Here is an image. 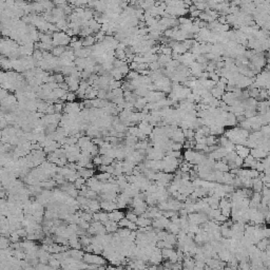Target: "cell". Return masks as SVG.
I'll return each mask as SVG.
<instances>
[{
    "mask_svg": "<svg viewBox=\"0 0 270 270\" xmlns=\"http://www.w3.org/2000/svg\"><path fill=\"white\" fill-rule=\"evenodd\" d=\"M130 223H131V222L124 217V219L121 220L120 222H118V226H119L120 228H128V226L130 225Z\"/></svg>",
    "mask_w": 270,
    "mask_h": 270,
    "instance_id": "74e56055",
    "label": "cell"
},
{
    "mask_svg": "<svg viewBox=\"0 0 270 270\" xmlns=\"http://www.w3.org/2000/svg\"><path fill=\"white\" fill-rule=\"evenodd\" d=\"M161 66V63H159L158 61H155V62L150 63V65H149V69H150L152 72H155V71H158Z\"/></svg>",
    "mask_w": 270,
    "mask_h": 270,
    "instance_id": "d590c367",
    "label": "cell"
},
{
    "mask_svg": "<svg viewBox=\"0 0 270 270\" xmlns=\"http://www.w3.org/2000/svg\"><path fill=\"white\" fill-rule=\"evenodd\" d=\"M124 217H126V214H124L123 211L114 210V211H112V212H109V220H112V222L118 223L123 219H124Z\"/></svg>",
    "mask_w": 270,
    "mask_h": 270,
    "instance_id": "8992f818",
    "label": "cell"
},
{
    "mask_svg": "<svg viewBox=\"0 0 270 270\" xmlns=\"http://www.w3.org/2000/svg\"><path fill=\"white\" fill-rule=\"evenodd\" d=\"M237 124V119L236 116L233 114V113L229 112L227 114V117H226L225 120V127H234Z\"/></svg>",
    "mask_w": 270,
    "mask_h": 270,
    "instance_id": "7c38bea8",
    "label": "cell"
},
{
    "mask_svg": "<svg viewBox=\"0 0 270 270\" xmlns=\"http://www.w3.org/2000/svg\"><path fill=\"white\" fill-rule=\"evenodd\" d=\"M236 178V175H233L230 172H225L224 177H223V184L224 185H232Z\"/></svg>",
    "mask_w": 270,
    "mask_h": 270,
    "instance_id": "d6986e66",
    "label": "cell"
},
{
    "mask_svg": "<svg viewBox=\"0 0 270 270\" xmlns=\"http://www.w3.org/2000/svg\"><path fill=\"white\" fill-rule=\"evenodd\" d=\"M172 140L174 141V143H178V144H183L185 141V135H184V132H183V130L181 129V128H178L177 130H176L175 132L173 133L172 135Z\"/></svg>",
    "mask_w": 270,
    "mask_h": 270,
    "instance_id": "9c48e42d",
    "label": "cell"
},
{
    "mask_svg": "<svg viewBox=\"0 0 270 270\" xmlns=\"http://www.w3.org/2000/svg\"><path fill=\"white\" fill-rule=\"evenodd\" d=\"M224 270H239V266H230V265H227L225 267Z\"/></svg>",
    "mask_w": 270,
    "mask_h": 270,
    "instance_id": "b9f144b4",
    "label": "cell"
},
{
    "mask_svg": "<svg viewBox=\"0 0 270 270\" xmlns=\"http://www.w3.org/2000/svg\"><path fill=\"white\" fill-rule=\"evenodd\" d=\"M66 51V46H61V45H59V46H55L54 50L52 51V54H53L55 57H58V58H59L63 53H65Z\"/></svg>",
    "mask_w": 270,
    "mask_h": 270,
    "instance_id": "603a6c76",
    "label": "cell"
},
{
    "mask_svg": "<svg viewBox=\"0 0 270 270\" xmlns=\"http://www.w3.org/2000/svg\"><path fill=\"white\" fill-rule=\"evenodd\" d=\"M10 239L8 237H5V236H1V239H0V248L1 249H7L10 247Z\"/></svg>",
    "mask_w": 270,
    "mask_h": 270,
    "instance_id": "484cf974",
    "label": "cell"
},
{
    "mask_svg": "<svg viewBox=\"0 0 270 270\" xmlns=\"http://www.w3.org/2000/svg\"><path fill=\"white\" fill-rule=\"evenodd\" d=\"M167 230L169 231V233H172V234H174V236H177V234L179 233V231H181V226L174 224V223H170V225L168 226Z\"/></svg>",
    "mask_w": 270,
    "mask_h": 270,
    "instance_id": "ffe728a7",
    "label": "cell"
},
{
    "mask_svg": "<svg viewBox=\"0 0 270 270\" xmlns=\"http://www.w3.org/2000/svg\"><path fill=\"white\" fill-rule=\"evenodd\" d=\"M49 265H50L54 270H57V269H59V267H61V262L51 257L50 260H49Z\"/></svg>",
    "mask_w": 270,
    "mask_h": 270,
    "instance_id": "cb8c5ba5",
    "label": "cell"
},
{
    "mask_svg": "<svg viewBox=\"0 0 270 270\" xmlns=\"http://www.w3.org/2000/svg\"><path fill=\"white\" fill-rule=\"evenodd\" d=\"M205 268H202V267H199V266H195L193 268V270H204Z\"/></svg>",
    "mask_w": 270,
    "mask_h": 270,
    "instance_id": "ee69618b",
    "label": "cell"
},
{
    "mask_svg": "<svg viewBox=\"0 0 270 270\" xmlns=\"http://www.w3.org/2000/svg\"><path fill=\"white\" fill-rule=\"evenodd\" d=\"M252 181H253V184H252V190H253V192L262 193L263 188H264V183L262 179L260 177H257V178H253Z\"/></svg>",
    "mask_w": 270,
    "mask_h": 270,
    "instance_id": "8fae6325",
    "label": "cell"
},
{
    "mask_svg": "<svg viewBox=\"0 0 270 270\" xmlns=\"http://www.w3.org/2000/svg\"><path fill=\"white\" fill-rule=\"evenodd\" d=\"M100 207L104 211H109V212H112L117 209V204L116 202H109V201H103L100 203Z\"/></svg>",
    "mask_w": 270,
    "mask_h": 270,
    "instance_id": "52a82bcc",
    "label": "cell"
},
{
    "mask_svg": "<svg viewBox=\"0 0 270 270\" xmlns=\"http://www.w3.org/2000/svg\"><path fill=\"white\" fill-rule=\"evenodd\" d=\"M88 208H89V210L91 211V212L95 213V212H97V211L99 210V209H101L100 203L97 202L96 199H89V202H88Z\"/></svg>",
    "mask_w": 270,
    "mask_h": 270,
    "instance_id": "5bb4252c",
    "label": "cell"
},
{
    "mask_svg": "<svg viewBox=\"0 0 270 270\" xmlns=\"http://www.w3.org/2000/svg\"><path fill=\"white\" fill-rule=\"evenodd\" d=\"M93 164L95 165V166L99 167L103 165V157H101V155H96L95 157H93Z\"/></svg>",
    "mask_w": 270,
    "mask_h": 270,
    "instance_id": "e575fe53",
    "label": "cell"
},
{
    "mask_svg": "<svg viewBox=\"0 0 270 270\" xmlns=\"http://www.w3.org/2000/svg\"><path fill=\"white\" fill-rule=\"evenodd\" d=\"M80 177H83L85 179H89L93 177V174H94V170L93 169H87V168H82L80 171H78Z\"/></svg>",
    "mask_w": 270,
    "mask_h": 270,
    "instance_id": "ac0fdd59",
    "label": "cell"
},
{
    "mask_svg": "<svg viewBox=\"0 0 270 270\" xmlns=\"http://www.w3.org/2000/svg\"><path fill=\"white\" fill-rule=\"evenodd\" d=\"M54 78H55V82H57L58 85H59V83H62V82H65V77H63V75L62 74H55L54 75Z\"/></svg>",
    "mask_w": 270,
    "mask_h": 270,
    "instance_id": "f35d334b",
    "label": "cell"
},
{
    "mask_svg": "<svg viewBox=\"0 0 270 270\" xmlns=\"http://www.w3.org/2000/svg\"><path fill=\"white\" fill-rule=\"evenodd\" d=\"M250 155L253 156L255 159L257 161H262V159L266 158L268 156V153L266 152L265 150L263 149H260V148H255V149H252L251 152H250Z\"/></svg>",
    "mask_w": 270,
    "mask_h": 270,
    "instance_id": "5b68a950",
    "label": "cell"
},
{
    "mask_svg": "<svg viewBox=\"0 0 270 270\" xmlns=\"http://www.w3.org/2000/svg\"><path fill=\"white\" fill-rule=\"evenodd\" d=\"M171 220L167 217H165L164 215L157 217V219L152 220V227L156 228V231L157 230H164V229H167L168 226L170 225Z\"/></svg>",
    "mask_w": 270,
    "mask_h": 270,
    "instance_id": "7a4b0ae2",
    "label": "cell"
},
{
    "mask_svg": "<svg viewBox=\"0 0 270 270\" xmlns=\"http://www.w3.org/2000/svg\"><path fill=\"white\" fill-rule=\"evenodd\" d=\"M204 270H214V269H213V268H211V267H209L208 265H206V266H205V269H204Z\"/></svg>",
    "mask_w": 270,
    "mask_h": 270,
    "instance_id": "f6af8a7d",
    "label": "cell"
},
{
    "mask_svg": "<svg viewBox=\"0 0 270 270\" xmlns=\"http://www.w3.org/2000/svg\"><path fill=\"white\" fill-rule=\"evenodd\" d=\"M36 268L38 270H54L49 264H42V263H39L38 265L36 266Z\"/></svg>",
    "mask_w": 270,
    "mask_h": 270,
    "instance_id": "8d00e7d4",
    "label": "cell"
},
{
    "mask_svg": "<svg viewBox=\"0 0 270 270\" xmlns=\"http://www.w3.org/2000/svg\"><path fill=\"white\" fill-rule=\"evenodd\" d=\"M138 133H139L138 127H129L128 128V135H132V136H136V137H137Z\"/></svg>",
    "mask_w": 270,
    "mask_h": 270,
    "instance_id": "4dcf8cb0",
    "label": "cell"
},
{
    "mask_svg": "<svg viewBox=\"0 0 270 270\" xmlns=\"http://www.w3.org/2000/svg\"><path fill=\"white\" fill-rule=\"evenodd\" d=\"M85 185H87V179H85L83 177H78L76 181H75V183H74V186H75V188H76L77 190H80L81 187H82V186H85Z\"/></svg>",
    "mask_w": 270,
    "mask_h": 270,
    "instance_id": "83f0119b",
    "label": "cell"
},
{
    "mask_svg": "<svg viewBox=\"0 0 270 270\" xmlns=\"http://www.w3.org/2000/svg\"><path fill=\"white\" fill-rule=\"evenodd\" d=\"M175 250H173V249H168V248H165L161 250V255H162V259L164 260H169L170 257L173 254V252Z\"/></svg>",
    "mask_w": 270,
    "mask_h": 270,
    "instance_id": "4316f807",
    "label": "cell"
},
{
    "mask_svg": "<svg viewBox=\"0 0 270 270\" xmlns=\"http://www.w3.org/2000/svg\"><path fill=\"white\" fill-rule=\"evenodd\" d=\"M91 144H92L91 137H89V136H81V137L78 139L77 146L80 148L81 151H82V150H86Z\"/></svg>",
    "mask_w": 270,
    "mask_h": 270,
    "instance_id": "ba28073f",
    "label": "cell"
},
{
    "mask_svg": "<svg viewBox=\"0 0 270 270\" xmlns=\"http://www.w3.org/2000/svg\"><path fill=\"white\" fill-rule=\"evenodd\" d=\"M70 254H71V257H73V259L77 261H82L83 257H85L83 250H79V249H71L70 250Z\"/></svg>",
    "mask_w": 270,
    "mask_h": 270,
    "instance_id": "e0dca14e",
    "label": "cell"
},
{
    "mask_svg": "<svg viewBox=\"0 0 270 270\" xmlns=\"http://www.w3.org/2000/svg\"><path fill=\"white\" fill-rule=\"evenodd\" d=\"M156 234H157L158 241H165L166 240V237L168 236V234H169V232L165 231V230H157L156 231Z\"/></svg>",
    "mask_w": 270,
    "mask_h": 270,
    "instance_id": "f546056e",
    "label": "cell"
},
{
    "mask_svg": "<svg viewBox=\"0 0 270 270\" xmlns=\"http://www.w3.org/2000/svg\"><path fill=\"white\" fill-rule=\"evenodd\" d=\"M78 226H79V227L82 229V230H88V229L91 227V225L89 224V222H87V220H81V219H80V222H79V224H78Z\"/></svg>",
    "mask_w": 270,
    "mask_h": 270,
    "instance_id": "836d02e7",
    "label": "cell"
},
{
    "mask_svg": "<svg viewBox=\"0 0 270 270\" xmlns=\"http://www.w3.org/2000/svg\"><path fill=\"white\" fill-rule=\"evenodd\" d=\"M126 219H127V220H129L130 222L136 223V222H137L138 216L134 213V211H129V212H127V213H126Z\"/></svg>",
    "mask_w": 270,
    "mask_h": 270,
    "instance_id": "f1b7e54d",
    "label": "cell"
},
{
    "mask_svg": "<svg viewBox=\"0 0 270 270\" xmlns=\"http://www.w3.org/2000/svg\"><path fill=\"white\" fill-rule=\"evenodd\" d=\"M165 242H167L168 244H170V245H176L177 244V236H174V234L172 233H169L168 234V236L166 237V240H165Z\"/></svg>",
    "mask_w": 270,
    "mask_h": 270,
    "instance_id": "d4e9b609",
    "label": "cell"
},
{
    "mask_svg": "<svg viewBox=\"0 0 270 270\" xmlns=\"http://www.w3.org/2000/svg\"><path fill=\"white\" fill-rule=\"evenodd\" d=\"M257 248L259 249L260 251H262V252H264V251H267V249L269 248V246H270V239H263V240H261L259 243L257 244Z\"/></svg>",
    "mask_w": 270,
    "mask_h": 270,
    "instance_id": "9a60e30c",
    "label": "cell"
},
{
    "mask_svg": "<svg viewBox=\"0 0 270 270\" xmlns=\"http://www.w3.org/2000/svg\"><path fill=\"white\" fill-rule=\"evenodd\" d=\"M136 225H137L139 228L150 227V226H152V220L148 219V217H144V216H138Z\"/></svg>",
    "mask_w": 270,
    "mask_h": 270,
    "instance_id": "30bf717a",
    "label": "cell"
},
{
    "mask_svg": "<svg viewBox=\"0 0 270 270\" xmlns=\"http://www.w3.org/2000/svg\"><path fill=\"white\" fill-rule=\"evenodd\" d=\"M59 88L65 90V91H69V86L66 82H62V83H59Z\"/></svg>",
    "mask_w": 270,
    "mask_h": 270,
    "instance_id": "ab89813d",
    "label": "cell"
},
{
    "mask_svg": "<svg viewBox=\"0 0 270 270\" xmlns=\"http://www.w3.org/2000/svg\"><path fill=\"white\" fill-rule=\"evenodd\" d=\"M76 97H77L76 93H73V92L66 93V101H68V103H74Z\"/></svg>",
    "mask_w": 270,
    "mask_h": 270,
    "instance_id": "1f68e13d",
    "label": "cell"
},
{
    "mask_svg": "<svg viewBox=\"0 0 270 270\" xmlns=\"http://www.w3.org/2000/svg\"><path fill=\"white\" fill-rule=\"evenodd\" d=\"M148 270H158V266H156V265H152L151 267H149V268H148Z\"/></svg>",
    "mask_w": 270,
    "mask_h": 270,
    "instance_id": "7bdbcfd3",
    "label": "cell"
},
{
    "mask_svg": "<svg viewBox=\"0 0 270 270\" xmlns=\"http://www.w3.org/2000/svg\"><path fill=\"white\" fill-rule=\"evenodd\" d=\"M110 75H111V77L113 78V79L117 80V81H120L121 79H123V77H124V75L120 73L119 69H117V68L113 69L112 71L110 72Z\"/></svg>",
    "mask_w": 270,
    "mask_h": 270,
    "instance_id": "44dd1931",
    "label": "cell"
},
{
    "mask_svg": "<svg viewBox=\"0 0 270 270\" xmlns=\"http://www.w3.org/2000/svg\"><path fill=\"white\" fill-rule=\"evenodd\" d=\"M83 262L89 264V265H97V266H104L107 264V260L103 257H100L98 254L92 253H85L83 257Z\"/></svg>",
    "mask_w": 270,
    "mask_h": 270,
    "instance_id": "6da1fadb",
    "label": "cell"
},
{
    "mask_svg": "<svg viewBox=\"0 0 270 270\" xmlns=\"http://www.w3.org/2000/svg\"><path fill=\"white\" fill-rule=\"evenodd\" d=\"M236 152L241 158L245 159L246 157H248V156L250 155L251 150L249 149L248 147L243 146V145H237V146H236Z\"/></svg>",
    "mask_w": 270,
    "mask_h": 270,
    "instance_id": "3957f363",
    "label": "cell"
},
{
    "mask_svg": "<svg viewBox=\"0 0 270 270\" xmlns=\"http://www.w3.org/2000/svg\"><path fill=\"white\" fill-rule=\"evenodd\" d=\"M95 41H96L95 36H88V37H85V39L82 40V45L85 48H91V46L94 45Z\"/></svg>",
    "mask_w": 270,
    "mask_h": 270,
    "instance_id": "7402d4cb",
    "label": "cell"
},
{
    "mask_svg": "<svg viewBox=\"0 0 270 270\" xmlns=\"http://www.w3.org/2000/svg\"><path fill=\"white\" fill-rule=\"evenodd\" d=\"M8 239H10V241L12 243H19V241H20V239H21V237H20L19 236H18V233H17V232L15 231V232H13V233L11 234V236L8 237Z\"/></svg>",
    "mask_w": 270,
    "mask_h": 270,
    "instance_id": "d6a6232c",
    "label": "cell"
},
{
    "mask_svg": "<svg viewBox=\"0 0 270 270\" xmlns=\"http://www.w3.org/2000/svg\"><path fill=\"white\" fill-rule=\"evenodd\" d=\"M104 227H106V230L107 232H110V233H116L117 230L119 228L118 226V223H115V222H112V220H109L104 224Z\"/></svg>",
    "mask_w": 270,
    "mask_h": 270,
    "instance_id": "4fadbf2b",
    "label": "cell"
},
{
    "mask_svg": "<svg viewBox=\"0 0 270 270\" xmlns=\"http://www.w3.org/2000/svg\"><path fill=\"white\" fill-rule=\"evenodd\" d=\"M195 155H196V152L192 149H189V150H186L185 153H184V157H185V161L189 162V164L192 165V162L195 158Z\"/></svg>",
    "mask_w": 270,
    "mask_h": 270,
    "instance_id": "2e32d148",
    "label": "cell"
},
{
    "mask_svg": "<svg viewBox=\"0 0 270 270\" xmlns=\"http://www.w3.org/2000/svg\"><path fill=\"white\" fill-rule=\"evenodd\" d=\"M201 13L202 12L201 11H199V10H195L194 12H192V13H190V15H191V17H199V15H201Z\"/></svg>",
    "mask_w": 270,
    "mask_h": 270,
    "instance_id": "60d3db41",
    "label": "cell"
},
{
    "mask_svg": "<svg viewBox=\"0 0 270 270\" xmlns=\"http://www.w3.org/2000/svg\"><path fill=\"white\" fill-rule=\"evenodd\" d=\"M213 168L216 171H220V172H229V171H230V168H229V165L227 161H226V158H223L222 161H215Z\"/></svg>",
    "mask_w": 270,
    "mask_h": 270,
    "instance_id": "277c9868",
    "label": "cell"
}]
</instances>
